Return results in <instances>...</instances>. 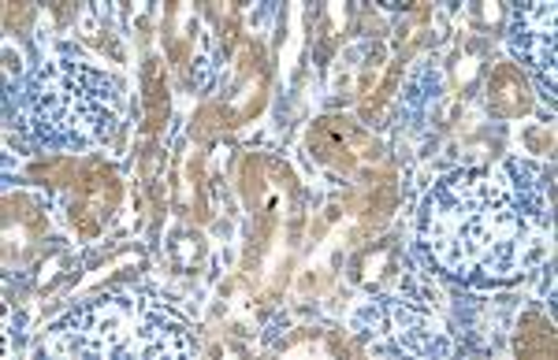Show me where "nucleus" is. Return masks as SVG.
Instances as JSON below:
<instances>
[{"instance_id": "1", "label": "nucleus", "mask_w": 558, "mask_h": 360, "mask_svg": "<svg viewBox=\"0 0 558 360\" xmlns=\"http://www.w3.org/2000/svg\"><path fill=\"white\" fill-rule=\"evenodd\" d=\"M123 186L120 178L108 171L101 160H86L78 167L75 183H71V201H68V220L75 227L78 238H97L105 227V220L120 209Z\"/></svg>"}, {"instance_id": "2", "label": "nucleus", "mask_w": 558, "mask_h": 360, "mask_svg": "<svg viewBox=\"0 0 558 360\" xmlns=\"http://www.w3.org/2000/svg\"><path fill=\"white\" fill-rule=\"evenodd\" d=\"M305 146H310V152L320 160V164H331V167H339V171H350V167L357 164V160L368 157L373 141H368V134L357 131L350 120L328 115V120L313 123V131H310V138H305Z\"/></svg>"}, {"instance_id": "3", "label": "nucleus", "mask_w": 558, "mask_h": 360, "mask_svg": "<svg viewBox=\"0 0 558 360\" xmlns=\"http://www.w3.org/2000/svg\"><path fill=\"white\" fill-rule=\"evenodd\" d=\"M529 104H533V97H529V83L521 67L510 64V60H499L488 78V112L495 120H514V115L529 112Z\"/></svg>"}, {"instance_id": "4", "label": "nucleus", "mask_w": 558, "mask_h": 360, "mask_svg": "<svg viewBox=\"0 0 558 360\" xmlns=\"http://www.w3.org/2000/svg\"><path fill=\"white\" fill-rule=\"evenodd\" d=\"M514 353L518 357H551L555 353V327H551V320H544L539 312H525L521 323H518Z\"/></svg>"}, {"instance_id": "5", "label": "nucleus", "mask_w": 558, "mask_h": 360, "mask_svg": "<svg viewBox=\"0 0 558 360\" xmlns=\"http://www.w3.org/2000/svg\"><path fill=\"white\" fill-rule=\"evenodd\" d=\"M142 86H146V134H157L165 127V115H168V83H165V67L160 60H149L146 71H142Z\"/></svg>"}, {"instance_id": "6", "label": "nucleus", "mask_w": 558, "mask_h": 360, "mask_svg": "<svg viewBox=\"0 0 558 360\" xmlns=\"http://www.w3.org/2000/svg\"><path fill=\"white\" fill-rule=\"evenodd\" d=\"M78 167L83 164H75L71 157H45L38 164H31V178L41 186H71L78 175Z\"/></svg>"}, {"instance_id": "7", "label": "nucleus", "mask_w": 558, "mask_h": 360, "mask_svg": "<svg viewBox=\"0 0 558 360\" xmlns=\"http://www.w3.org/2000/svg\"><path fill=\"white\" fill-rule=\"evenodd\" d=\"M31 15H34V8H26V4H8V30H23Z\"/></svg>"}]
</instances>
